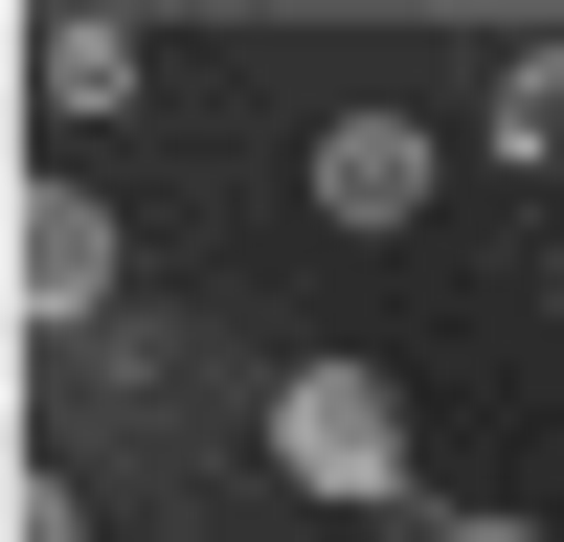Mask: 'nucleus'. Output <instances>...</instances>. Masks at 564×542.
Instances as JSON below:
<instances>
[{
  "mask_svg": "<svg viewBox=\"0 0 564 542\" xmlns=\"http://www.w3.org/2000/svg\"><path fill=\"white\" fill-rule=\"evenodd\" d=\"M497 159H564V45H520V68H497Z\"/></svg>",
  "mask_w": 564,
  "mask_h": 542,
  "instance_id": "39448f33",
  "label": "nucleus"
},
{
  "mask_svg": "<svg viewBox=\"0 0 564 542\" xmlns=\"http://www.w3.org/2000/svg\"><path fill=\"white\" fill-rule=\"evenodd\" d=\"M0 542H90V520H68V475H45L23 430H0Z\"/></svg>",
  "mask_w": 564,
  "mask_h": 542,
  "instance_id": "423d86ee",
  "label": "nucleus"
},
{
  "mask_svg": "<svg viewBox=\"0 0 564 542\" xmlns=\"http://www.w3.org/2000/svg\"><path fill=\"white\" fill-rule=\"evenodd\" d=\"M271 475L384 520V497H406V384H384V361H294V384H271Z\"/></svg>",
  "mask_w": 564,
  "mask_h": 542,
  "instance_id": "f257e3e1",
  "label": "nucleus"
},
{
  "mask_svg": "<svg viewBox=\"0 0 564 542\" xmlns=\"http://www.w3.org/2000/svg\"><path fill=\"white\" fill-rule=\"evenodd\" d=\"M113 204H68V181H23V204H0V316H113Z\"/></svg>",
  "mask_w": 564,
  "mask_h": 542,
  "instance_id": "f03ea898",
  "label": "nucleus"
},
{
  "mask_svg": "<svg viewBox=\"0 0 564 542\" xmlns=\"http://www.w3.org/2000/svg\"><path fill=\"white\" fill-rule=\"evenodd\" d=\"M23 90L45 113H135V23H23Z\"/></svg>",
  "mask_w": 564,
  "mask_h": 542,
  "instance_id": "20e7f679",
  "label": "nucleus"
},
{
  "mask_svg": "<svg viewBox=\"0 0 564 542\" xmlns=\"http://www.w3.org/2000/svg\"><path fill=\"white\" fill-rule=\"evenodd\" d=\"M316 226H361V249L430 226V136H406V113H339V136H316Z\"/></svg>",
  "mask_w": 564,
  "mask_h": 542,
  "instance_id": "7ed1b4c3",
  "label": "nucleus"
},
{
  "mask_svg": "<svg viewBox=\"0 0 564 542\" xmlns=\"http://www.w3.org/2000/svg\"><path fill=\"white\" fill-rule=\"evenodd\" d=\"M452 542H542V520H452Z\"/></svg>",
  "mask_w": 564,
  "mask_h": 542,
  "instance_id": "0eeeda50",
  "label": "nucleus"
}]
</instances>
